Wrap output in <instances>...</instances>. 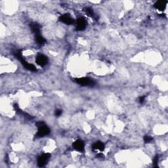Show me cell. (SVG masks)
Here are the masks:
<instances>
[{"label":"cell","instance_id":"5bb4252c","mask_svg":"<svg viewBox=\"0 0 168 168\" xmlns=\"http://www.w3.org/2000/svg\"><path fill=\"white\" fill-rule=\"evenodd\" d=\"M152 141H153V138L152 137L148 136V135H146L144 137V141H145V143H151Z\"/></svg>","mask_w":168,"mask_h":168},{"label":"cell","instance_id":"6da1fadb","mask_svg":"<svg viewBox=\"0 0 168 168\" xmlns=\"http://www.w3.org/2000/svg\"><path fill=\"white\" fill-rule=\"evenodd\" d=\"M35 125L38 128V131H37L36 135H35V137L36 138H41V137L48 135L50 133L51 130L45 122L42 121L37 122L35 124Z\"/></svg>","mask_w":168,"mask_h":168},{"label":"cell","instance_id":"277c9868","mask_svg":"<svg viewBox=\"0 0 168 168\" xmlns=\"http://www.w3.org/2000/svg\"><path fill=\"white\" fill-rule=\"evenodd\" d=\"M35 62L40 67H43L48 63V58L46 55H43V54H39L36 56Z\"/></svg>","mask_w":168,"mask_h":168},{"label":"cell","instance_id":"7c38bea8","mask_svg":"<svg viewBox=\"0 0 168 168\" xmlns=\"http://www.w3.org/2000/svg\"><path fill=\"white\" fill-rule=\"evenodd\" d=\"M35 39L36 43L39 46H43L46 43V39L40 34L35 35Z\"/></svg>","mask_w":168,"mask_h":168},{"label":"cell","instance_id":"4fadbf2b","mask_svg":"<svg viewBox=\"0 0 168 168\" xmlns=\"http://www.w3.org/2000/svg\"><path fill=\"white\" fill-rule=\"evenodd\" d=\"M84 11L86 13V15L90 16V17L94 18L95 16V13H94L93 10L91 7H85L84 9Z\"/></svg>","mask_w":168,"mask_h":168},{"label":"cell","instance_id":"8fae6325","mask_svg":"<svg viewBox=\"0 0 168 168\" xmlns=\"http://www.w3.org/2000/svg\"><path fill=\"white\" fill-rule=\"evenodd\" d=\"M92 149H93V150H99L100 151H103L105 149V145L101 141H97L92 145Z\"/></svg>","mask_w":168,"mask_h":168},{"label":"cell","instance_id":"e0dca14e","mask_svg":"<svg viewBox=\"0 0 168 168\" xmlns=\"http://www.w3.org/2000/svg\"><path fill=\"white\" fill-rule=\"evenodd\" d=\"M145 96H143V97H140L139 98V102L140 103H143L144 101H145Z\"/></svg>","mask_w":168,"mask_h":168},{"label":"cell","instance_id":"9a60e30c","mask_svg":"<svg viewBox=\"0 0 168 168\" xmlns=\"http://www.w3.org/2000/svg\"><path fill=\"white\" fill-rule=\"evenodd\" d=\"M158 160H159V158H158V156L156 155V156L154 157V160H153L154 166L155 167H158Z\"/></svg>","mask_w":168,"mask_h":168},{"label":"cell","instance_id":"ac0fdd59","mask_svg":"<svg viewBox=\"0 0 168 168\" xmlns=\"http://www.w3.org/2000/svg\"><path fill=\"white\" fill-rule=\"evenodd\" d=\"M96 157H97V158H98V159H102V158H105V156H104V155L102 153L97 154L96 155Z\"/></svg>","mask_w":168,"mask_h":168},{"label":"cell","instance_id":"9c48e42d","mask_svg":"<svg viewBox=\"0 0 168 168\" xmlns=\"http://www.w3.org/2000/svg\"><path fill=\"white\" fill-rule=\"evenodd\" d=\"M168 3L167 1H164V0H162V1H156L154 5V7L155 9H158L160 11H164L165 8H166L167 4Z\"/></svg>","mask_w":168,"mask_h":168},{"label":"cell","instance_id":"2e32d148","mask_svg":"<svg viewBox=\"0 0 168 168\" xmlns=\"http://www.w3.org/2000/svg\"><path fill=\"white\" fill-rule=\"evenodd\" d=\"M62 113H63V111L61 109H56L55 112V115L56 116L58 117V116H60L62 114Z\"/></svg>","mask_w":168,"mask_h":168},{"label":"cell","instance_id":"ba28073f","mask_svg":"<svg viewBox=\"0 0 168 168\" xmlns=\"http://www.w3.org/2000/svg\"><path fill=\"white\" fill-rule=\"evenodd\" d=\"M19 61H20L21 63H22V65H23V67H24L26 69H27L30 71H32V72H36L37 71V68L34 65H32V64H30L28 62H27L23 57L19 59Z\"/></svg>","mask_w":168,"mask_h":168},{"label":"cell","instance_id":"30bf717a","mask_svg":"<svg viewBox=\"0 0 168 168\" xmlns=\"http://www.w3.org/2000/svg\"><path fill=\"white\" fill-rule=\"evenodd\" d=\"M30 27L31 28L32 32H34L35 35L40 34V26L36 22H32L30 24Z\"/></svg>","mask_w":168,"mask_h":168},{"label":"cell","instance_id":"52a82bcc","mask_svg":"<svg viewBox=\"0 0 168 168\" xmlns=\"http://www.w3.org/2000/svg\"><path fill=\"white\" fill-rule=\"evenodd\" d=\"M59 20L62 22L68 25L72 24L74 22V18H72L69 14H64V15H61L59 17Z\"/></svg>","mask_w":168,"mask_h":168},{"label":"cell","instance_id":"7a4b0ae2","mask_svg":"<svg viewBox=\"0 0 168 168\" xmlns=\"http://www.w3.org/2000/svg\"><path fill=\"white\" fill-rule=\"evenodd\" d=\"M75 80L78 84L82 86L93 87L95 86V82L89 78H76Z\"/></svg>","mask_w":168,"mask_h":168},{"label":"cell","instance_id":"5b68a950","mask_svg":"<svg viewBox=\"0 0 168 168\" xmlns=\"http://www.w3.org/2000/svg\"><path fill=\"white\" fill-rule=\"evenodd\" d=\"M86 26L87 22L86 20L83 18H80L75 22V30L78 31H82L86 29Z\"/></svg>","mask_w":168,"mask_h":168},{"label":"cell","instance_id":"3957f363","mask_svg":"<svg viewBox=\"0 0 168 168\" xmlns=\"http://www.w3.org/2000/svg\"><path fill=\"white\" fill-rule=\"evenodd\" d=\"M51 158V154L49 153H45L40 156L37 159V165L39 167H44Z\"/></svg>","mask_w":168,"mask_h":168},{"label":"cell","instance_id":"8992f818","mask_svg":"<svg viewBox=\"0 0 168 168\" xmlns=\"http://www.w3.org/2000/svg\"><path fill=\"white\" fill-rule=\"evenodd\" d=\"M72 147L75 150L78 151V152H84V148H85L84 142L78 139V140L74 142V143L72 144Z\"/></svg>","mask_w":168,"mask_h":168}]
</instances>
